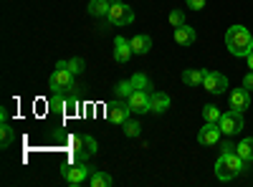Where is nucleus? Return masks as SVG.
<instances>
[{
	"label": "nucleus",
	"mask_w": 253,
	"mask_h": 187,
	"mask_svg": "<svg viewBox=\"0 0 253 187\" xmlns=\"http://www.w3.org/2000/svg\"><path fill=\"white\" fill-rule=\"evenodd\" d=\"M225 46L228 51L238 56V58H246L251 51H253V36L246 26H230L225 31Z\"/></svg>",
	"instance_id": "obj_1"
},
{
	"label": "nucleus",
	"mask_w": 253,
	"mask_h": 187,
	"mask_svg": "<svg viewBox=\"0 0 253 187\" xmlns=\"http://www.w3.org/2000/svg\"><path fill=\"white\" fill-rule=\"evenodd\" d=\"M243 172V159L238 157V152H230V154H220L215 162V177L220 182H230L233 177H238Z\"/></svg>",
	"instance_id": "obj_2"
},
{
	"label": "nucleus",
	"mask_w": 253,
	"mask_h": 187,
	"mask_svg": "<svg viewBox=\"0 0 253 187\" xmlns=\"http://www.w3.org/2000/svg\"><path fill=\"white\" fill-rule=\"evenodd\" d=\"M74 71L69 69V61H58L56 64V71L51 74L48 78V89L51 91H61V94H69L74 89Z\"/></svg>",
	"instance_id": "obj_3"
},
{
	"label": "nucleus",
	"mask_w": 253,
	"mask_h": 187,
	"mask_svg": "<svg viewBox=\"0 0 253 187\" xmlns=\"http://www.w3.org/2000/svg\"><path fill=\"white\" fill-rule=\"evenodd\" d=\"M91 167L86 164V159H71L69 164H63L61 167V177L66 185H81L91 177Z\"/></svg>",
	"instance_id": "obj_4"
},
{
	"label": "nucleus",
	"mask_w": 253,
	"mask_h": 187,
	"mask_svg": "<svg viewBox=\"0 0 253 187\" xmlns=\"http://www.w3.org/2000/svg\"><path fill=\"white\" fill-rule=\"evenodd\" d=\"M99 152V144L91 134H81L74 139V159H86Z\"/></svg>",
	"instance_id": "obj_5"
},
{
	"label": "nucleus",
	"mask_w": 253,
	"mask_h": 187,
	"mask_svg": "<svg viewBox=\"0 0 253 187\" xmlns=\"http://www.w3.org/2000/svg\"><path fill=\"white\" fill-rule=\"evenodd\" d=\"M107 20H109L112 26H129V23H134V10L126 5V3H114L109 8Z\"/></svg>",
	"instance_id": "obj_6"
},
{
	"label": "nucleus",
	"mask_w": 253,
	"mask_h": 187,
	"mask_svg": "<svg viewBox=\"0 0 253 187\" xmlns=\"http://www.w3.org/2000/svg\"><path fill=\"white\" fill-rule=\"evenodd\" d=\"M218 124H220V132H223V134L233 137V134H238V132L243 129V112L230 109V112H225V114L220 116Z\"/></svg>",
	"instance_id": "obj_7"
},
{
	"label": "nucleus",
	"mask_w": 253,
	"mask_h": 187,
	"mask_svg": "<svg viewBox=\"0 0 253 187\" xmlns=\"http://www.w3.org/2000/svg\"><path fill=\"white\" fill-rule=\"evenodd\" d=\"M129 114H132V109H129V101H109L107 104V119L112 121V124H124L126 119H129Z\"/></svg>",
	"instance_id": "obj_8"
},
{
	"label": "nucleus",
	"mask_w": 253,
	"mask_h": 187,
	"mask_svg": "<svg viewBox=\"0 0 253 187\" xmlns=\"http://www.w3.org/2000/svg\"><path fill=\"white\" fill-rule=\"evenodd\" d=\"M220 124L218 121H205L203 124V129L198 132V142L203 144V147H213V144L220 142Z\"/></svg>",
	"instance_id": "obj_9"
},
{
	"label": "nucleus",
	"mask_w": 253,
	"mask_h": 187,
	"mask_svg": "<svg viewBox=\"0 0 253 187\" xmlns=\"http://www.w3.org/2000/svg\"><path fill=\"white\" fill-rule=\"evenodd\" d=\"M203 89L208 94H223L228 89V78L223 74H218V71H208L205 74V81H203Z\"/></svg>",
	"instance_id": "obj_10"
},
{
	"label": "nucleus",
	"mask_w": 253,
	"mask_h": 187,
	"mask_svg": "<svg viewBox=\"0 0 253 187\" xmlns=\"http://www.w3.org/2000/svg\"><path fill=\"white\" fill-rule=\"evenodd\" d=\"M150 94L152 91H132V96L126 99V101H129L132 114H147V112H150Z\"/></svg>",
	"instance_id": "obj_11"
},
{
	"label": "nucleus",
	"mask_w": 253,
	"mask_h": 187,
	"mask_svg": "<svg viewBox=\"0 0 253 187\" xmlns=\"http://www.w3.org/2000/svg\"><path fill=\"white\" fill-rule=\"evenodd\" d=\"M132 43L126 40L124 36H117L114 38V58H117V64H126V61L132 58Z\"/></svg>",
	"instance_id": "obj_12"
},
{
	"label": "nucleus",
	"mask_w": 253,
	"mask_h": 187,
	"mask_svg": "<svg viewBox=\"0 0 253 187\" xmlns=\"http://www.w3.org/2000/svg\"><path fill=\"white\" fill-rule=\"evenodd\" d=\"M251 107V91L248 89H233L230 91V109H236V112H246Z\"/></svg>",
	"instance_id": "obj_13"
},
{
	"label": "nucleus",
	"mask_w": 253,
	"mask_h": 187,
	"mask_svg": "<svg viewBox=\"0 0 253 187\" xmlns=\"http://www.w3.org/2000/svg\"><path fill=\"white\" fill-rule=\"evenodd\" d=\"M167 109H170V96L162 94V91H152V94H150V112L165 114Z\"/></svg>",
	"instance_id": "obj_14"
},
{
	"label": "nucleus",
	"mask_w": 253,
	"mask_h": 187,
	"mask_svg": "<svg viewBox=\"0 0 253 187\" xmlns=\"http://www.w3.org/2000/svg\"><path fill=\"white\" fill-rule=\"evenodd\" d=\"M205 69H185L182 71V84L185 86H203V81H205Z\"/></svg>",
	"instance_id": "obj_15"
},
{
	"label": "nucleus",
	"mask_w": 253,
	"mask_h": 187,
	"mask_svg": "<svg viewBox=\"0 0 253 187\" xmlns=\"http://www.w3.org/2000/svg\"><path fill=\"white\" fill-rule=\"evenodd\" d=\"M175 40H177L180 46H193L195 40H198V33H195V28H190V26L185 23V26L175 28Z\"/></svg>",
	"instance_id": "obj_16"
},
{
	"label": "nucleus",
	"mask_w": 253,
	"mask_h": 187,
	"mask_svg": "<svg viewBox=\"0 0 253 187\" xmlns=\"http://www.w3.org/2000/svg\"><path fill=\"white\" fill-rule=\"evenodd\" d=\"M129 43H132V51L137 56H147V53H150V48H152V38L150 36H134Z\"/></svg>",
	"instance_id": "obj_17"
},
{
	"label": "nucleus",
	"mask_w": 253,
	"mask_h": 187,
	"mask_svg": "<svg viewBox=\"0 0 253 187\" xmlns=\"http://www.w3.org/2000/svg\"><path fill=\"white\" fill-rule=\"evenodd\" d=\"M109 8H112L109 0H91V3H89V15L91 18H107Z\"/></svg>",
	"instance_id": "obj_18"
},
{
	"label": "nucleus",
	"mask_w": 253,
	"mask_h": 187,
	"mask_svg": "<svg viewBox=\"0 0 253 187\" xmlns=\"http://www.w3.org/2000/svg\"><path fill=\"white\" fill-rule=\"evenodd\" d=\"M89 185H91V187H112V185H114V177H112L109 172H99V170H94L91 177H89Z\"/></svg>",
	"instance_id": "obj_19"
},
{
	"label": "nucleus",
	"mask_w": 253,
	"mask_h": 187,
	"mask_svg": "<svg viewBox=\"0 0 253 187\" xmlns=\"http://www.w3.org/2000/svg\"><path fill=\"white\" fill-rule=\"evenodd\" d=\"M236 152H238V157H241L243 162H253V137H246V139H241Z\"/></svg>",
	"instance_id": "obj_20"
},
{
	"label": "nucleus",
	"mask_w": 253,
	"mask_h": 187,
	"mask_svg": "<svg viewBox=\"0 0 253 187\" xmlns=\"http://www.w3.org/2000/svg\"><path fill=\"white\" fill-rule=\"evenodd\" d=\"M13 139H15V132H13V127H10L8 121H3V124H0V147H3V150H8L10 144H13Z\"/></svg>",
	"instance_id": "obj_21"
},
{
	"label": "nucleus",
	"mask_w": 253,
	"mask_h": 187,
	"mask_svg": "<svg viewBox=\"0 0 253 187\" xmlns=\"http://www.w3.org/2000/svg\"><path fill=\"white\" fill-rule=\"evenodd\" d=\"M48 107H51L53 112H63V114H66V99H63V94H61V91H51Z\"/></svg>",
	"instance_id": "obj_22"
},
{
	"label": "nucleus",
	"mask_w": 253,
	"mask_h": 187,
	"mask_svg": "<svg viewBox=\"0 0 253 187\" xmlns=\"http://www.w3.org/2000/svg\"><path fill=\"white\" fill-rule=\"evenodd\" d=\"M129 81H132L134 91H152V84H150V78H147L144 74H134Z\"/></svg>",
	"instance_id": "obj_23"
},
{
	"label": "nucleus",
	"mask_w": 253,
	"mask_h": 187,
	"mask_svg": "<svg viewBox=\"0 0 253 187\" xmlns=\"http://www.w3.org/2000/svg\"><path fill=\"white\" fill-rule=\"evenodd\" d=\"M220 112H218V107L215 104H208V107H203V119L205 121H220Z\"/></svg>",
	"instance_id": "obj_24"
},
{
	"label": "nucleus",
	"mask_w": 253,
	"mask_h": 187,
	"mask_svg": "<svg viewBox=\"0 0 253 187\" xmlns=\"http://www.w3.org/2000/svg\"><path fill=\"white\" fill-rule=\"evenodd\" d=\"M122 127H124V134H126V137H139V132H142V127H139L137 119H126Z\"/></svg>",
	"instance_id": "obj_25"
},
{
	"label": "nucleus",
	"mask_w": 253,
	"mask_h": 187,
	"mask_svg": "<svg viewBox=\"0 0 253 187\" xmlns=\"http://www.w3.org/2000/svg\"><path fill=\"white\" fill-rule=\"evenodd\" d=\"M132 91H134V86H132L129 78H126V81H119V84H117V96H122V99H129Z\"/></svg>",
	"instance_id": "obj_26"
},
{
	"label": "nucleus",
	"mask_w": 253,
	"mask_h": 187,
	"mask_svg": "<svg viewBox=\"0 0 253 187\" xmlns=\"http://www.w3.org/2000/svg\"><path fill=\"white\" fill-rule=\"evenodd\" d=\"M170 26H172V28L185 26V13H182V10H177V8H175V10L170 13Z\"/></svg>",
	"instance_id": "obj_27"
},
{
	"label": "nucleus",
	"mask_w": 253,
	"mask_h": 187,
	"mask_svg": "<svg viewBox=\"0 0 253 187\" xmlns=\"http://www.w3.org/2000/svg\"><path fill=\"white\" fill-rule=\"evenodd\" d=\"M69 69L79 76V74L84 71V58H71V61H69Z\"/></svg>",
	"instance_id": "obj_28"
},
{
	"label": "nucleus",
	"mask_w": 253,
	"mask_h": 187,
	"mask_svg": "<svg viewBox=\"0 0 253 187\" xmlns=\"http://www.w3.org/2000/svg\"><path fill=\"white\" fill-rule=\"evenodd\" d=\"M238 150V144L233 142H220V154H230V152H236Z\"/></svg>",
	"instance_id": "obj_29"
},
{
	"label": "nucleus",
	"mask_w": 253,
	"mask_h": 187,
	"mask_svg": "<svg viewBox=\"0 0 253 187\" xmlns=\"http://www.w3.org/2000/svg\"><path fill=\"white\" fill-rule=\"evenodd\" d=\"M76 109H79V99L76 96H69L66 99V114H74Z\"/></svg>",
	"instance_id": "obj_30"
},
{
	"label": "nucleus",
	"mask_w": 253,
	"mask_h": 187,
	"mask_svg": "<svg viewBox=\"0 0 253 187\" xmlns=\"http://www.w3.org/2000/svg\"><path fill=\"white\" fill-rule=\"evenodd\" d=\"M185 3H187V8H193V10H203L208 0H185Z\"/></svg>",
	"instance_id": "obj_31"
},
{
	"label": "nucleus",
	"mask_w": 253,
	"mask_h": 187,
	"mask_svg": "<svg viewBox=\"0 0 253 187\" xmlns=\"http://www.w3.org/2000/svg\"><path fill=\"white\" fill-rule=\"evenodd\" d=\"M243 89H248V91H253V71H248V74L243 76Z\"/></svg>",
	"instance_id": "obj_32"
},
{
	"label": "nucleus",
	"mask_w": 253,
	"mask_h": 187,
	"mask_svg": "<svg viewBox=\"0 0 253 187\" xmlns=\"http://www.w3.org/2000/svg\"><path fill=\"white\" fill-rule=\"evenodd\" d=\"M246 61H248V69H251V71H253V51H251V53H248V56H246Z\"/></svg>",
	"instance_id": "obj_33"
},
{
	"label": "nucleus",
	"mask_w": 253,
	"mask_h": 187,
	"mask_svg": "<svg viewBox=\"0 0 253 187\" xmlns=\"http://www.w3.org/2000/svg\"><path fill=\"white\" fill-rule=\"evenodd\" d=\"M109 3H112V5H114V3H122V0H109Z\"/></svg>",
	"instance_id": "obj_34"
}]
</instances>
